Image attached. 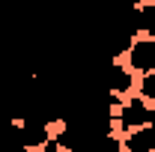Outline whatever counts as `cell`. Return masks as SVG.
Returning a JSON list of instances; mask_svg holds the SVG:
<instances>
[{"label": "cell", "mask_w": 155, "mask_h": 152, "mask_svg": "<svg viewBox=\"0 0 155 152\" xmlns=\"http://www.w3.org/2000/svg\"><path fill=\"white\" fill-rule=\"evenodd\" d=\"M131 3H134L137 9H140V6H149V3H155V0H131Z\"/></svg>", "instance_id": "obj_8"}, {"label": "cell", "mask_w": 155, "mask_h": 152, "mask_svg": "<svg viewBox=\"0 0 155 152\" xmlns=\"http://www.w3.org/2000/svg\"><path fill=\"white\" fill-rule=\"evenodd\" d=\"M137 30H140L146 39H152V42H155V3L137 9Z\"/></svg>", "instance_id": "obj_6"}, {"label": "cell", "mask_w": 155, "mask_h": 152, "mask_svg": "<svg viewBox=\"0 0 155 152\" xmlns=\"http://www.w3.org/2000/svg\"><path fill=\"white\" fill-rule=\"evenodd\" d=\"M149 114H152V107L146 104V98H131V101H122L119 107H116V128L119 131H134V128H143V125H149Z\"/></svg>", "instance_id": "obj_1"}, {"label": "cell", "mask_w": 155, "mask_h": 152, "mask_svg": "<svg viewBox=\"0 0 155 152\" xmlns=\"http://www.w3.org/2000/svg\"><path fill=\"white\" fill-rule=\"evenodd\" d=\"M12 122H15V119H12V114H9V111H6V107L0 104V134L6 131V128H9Z\"/></svg>", "instance_id": "obj_7"}, {"label": "cell", "mask_w": 155, "mask_h": 152, "mask_svg": "<svg viewBox=\"0 0 155 152\" xmlns=\"http://www.w3.org/2000/svg\"><path fill=\"white\" fill-rule=\"evenodd\" d=\"M21 137H24V143H27V149H42L45 143H51V128L45 125V122H39V119H21Z\"/></svg>", "instance_id": "obj_4"}, {"label": "cell", "mask_w": 155, "mask_h": 152, "mask_svg": "<svg viewBox=\"0 0 155 152\" xmlns=\"http://www.w3.org/2000/svg\"><path fill=\"white\" fill-rule=\"evenodd\" d=\"M122 146H125V152H155V131L149 128V125L134 128V131L125 134Z\"/></svg>", "instance_id": "obj_5"}, {"label": "cell", "mask_w": 155, "mask_h": 152, "mask_svg": "<svg viewBox=\"0 0 155 152\" xmlns=\"http://www.w3.org/2000/svg\"><path fill=\"white\" fill-rule=\"evenodd\" d=\"M101 84H104V90L110 95H125L134 90V78L128 72V66H122V63H116V60H107V66H104V72H101Z\"/></svg>", "instance_id": "obj_2"}, {"label": "cell", "mask_w": 155, "mask_h": 152, "mask_svg": "<svg viewBox=\"0 0 155 152\" xmlns=\"http://www.w3.org/2000/svg\"><path fill=\"white\" fill-rule=\"evenodd\" d=\"M149 128L155 131V107H152V114H149Z\"/></svg>", "instance_id": "obj_9"}, {"label": "cell", "mask_w": 155, "mask_h": 152, "mask_svg": "<svg viewBox=\"0 0 155 152\" xmlns=\"http://www.w3.org/2000/svg\"><path fill=\"white\" fill-rule=\"evenodd\" d=\"M128 69H134L140 75H155V42L152 39H134V45L128 48Z\"/></svg>", "instance_id": "obj_3"}]
</instances>
